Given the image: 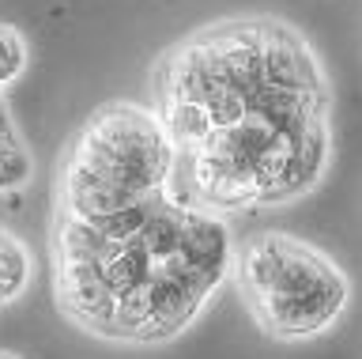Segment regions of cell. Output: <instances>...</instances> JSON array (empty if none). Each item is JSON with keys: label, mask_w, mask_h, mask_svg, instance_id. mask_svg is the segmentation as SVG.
Here are the masks:
<instances>
[{"label": "cell", "mask_w": 362, "mask_h": 359, "mask_svg": "<svg viewBox=\"0 0 362 359\" xmlns=\"http://www.w3.org/2000/svg\"><path fill=\"white\" fill-rule=\"evenodd\" d=\"M57 307L113 344H166L208 310L230 280L226 220L170 193L110 216H53Z\"/></svg>", "instance_id": "1"}, {"label": "cell", "mask_w": 362, "mask_h": 359, "mask_svg": "<svg viewBox=\"0 0 362 359\" xmlns=\"http://www.w3.org/2000/svg\"><path fill=\"white\" fill-rule=\"evenodd\" d=\"M155 118L174 155L260 110L328 98L321 61L283 19H226L158 57Z\"/></svg>", "instance_id": "2"}, {"label": "cell", "mask_w": 362, "mask_h": 359, "mask_svg": "<svg viewBox=\"0 0 362 359\" xmlns=\"http://www.w3.org/2000/svg\"><path fill=\"white\" fill-rule=\"evenodd\" d=\"M174 148L155 110L106 103L64 148L57 174V216H110L170 193Z\"/></svg>", "instance_id": "3"}, {"label": "cell", "mask_w": 362, "mask_h": 359, "mask_svg": "<svg viewBox=\"0 0 362 359\" xmlns=\"http://www.w3.org/2000/svg\"><path fill=\"white\" fill-rule=\"evenodd\" d=\"M230 280L260 333L302 344L328 333L351 307V280L321 246L287 231H264L234 246Z\"/></svg>", "instance_id": "4"}, {"label": "cell", "mask_w": 362, "mask_h": 359, "mask_svg": "<svg viewBox=\"0 0 362 359\" xmlns=\"http://www.w3.org/2000/svg\"><path fill=\"white\" fill-rule=\"evenodd\" d=\"M30 276H34V257L27 242L0 223V307L19 299L30 287Z\"/></svg>", "instance_id": "5"}, {"label": "cell", "mask_w": 362, "mask_h": 359, "mask_svg": "<svg viewBox=\"0 0 362 359\" xmlns=\"http://www.w3.org/2000/svg\"><path fill=\"white\" fill-rule=\"evenodd\" d=\"M30 178H34L30 148L23 144L19 129H4V132H0V193L23 189Z\"/></svg>", "instance_id": "6"}, {"label": "cell", "mask_w": 362, "mask_h": 359, "mask_svg": "<svg viewBox=\"0 0 362 359\" xmlns=\"http://www.w3.org/2000/svg\"><path fill=\"white\" fill-rule=\"evenodd\" d=\"M27 61H30L27 38H23L16 27L0 23V91L11 87L23 72H27Z\"/></svg>", "instance_id": "7"}, {"label": "cell", "mask_w": 362, "mask_h": 359, "mask_svg": "<svg viewBox=\"0 0 362 359\" xmlns=\"http://www.w3.org/2000/svg\"><path fill=\"white\" fill-rule=\"evenodd\" d=\"M0 359H19V355H11V352H0Z\"/></svg>", "instance_id": "8"}]
</instances>
